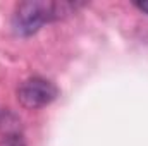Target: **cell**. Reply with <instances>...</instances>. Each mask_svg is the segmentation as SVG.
<instances>
[{
    "label": "cell",
    "instance_id": "6da1fadb",
    "mask_svg": "<svg viewBox=\"0 0 148 146\" xmlns=\"http://www.w3.org/2000/svg\"><path fill=\"white\" fill-rule=\"evenodd\" d=\"M74 9L69 2H48V0H28L21 2L14 12V31L21 36H29L52 21H57Z\"/></svg>",
    "mask_w": 148,
    "mask_h": 146
},
{
    "label": "cell",
    "instance_id": "7a4b0ae2",
    "mask_svg": "<svg viewBox=\"0 0 148 146\" xmlns=\"http://www.w3.org/2000/svg\"><path fill=\"white\" fill-rule=\"evenodd\" d=\"M59 95L57 86L45 77H29L17 89V100L24 108L36 110L50 105Z\"/></svg>",
    "mask_w": 148,
    "mask_h": 146
},
{
    "label": "cell",
    "instance_id": "3957f363",
    "mask_svg": "<svg viewBox=\"0 0 148 146\" xmlns=\"http://www.w3.org/2000/svg\"><path fill=\"white\" fill-rule=\"evenodd\" d=\"M0 146H24V143H23V139L17 138V136H7V138L0 143Z\"/></svg>",
    "mask_w": 148,
    "mask_h": 146
},
{
    "label": "cell",
    "instance_id": "277c9868",
    "mask_svg": "<svg viewBox=\"0 0 148 146\" xmlns=\"http://www.w3.org/2000/svg\"><path fill=\"white\" fill-rule=\"evenodd\" d=\"M134 7H138L141 12L148 14V0H143V2H134Z\"/></svg>",
    "mask_w": 148,
    "mask_h": 146
}]
</instances>
